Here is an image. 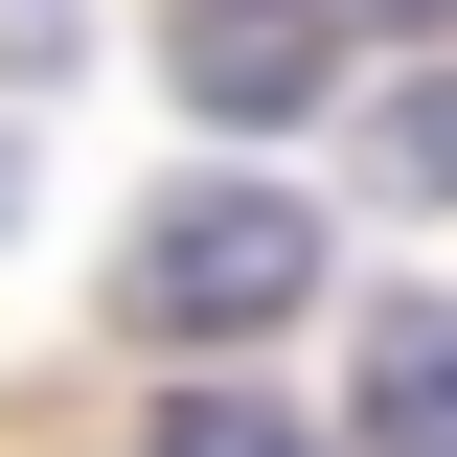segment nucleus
Listing matches in <instances>:
<instances>
[{"label": "nucleus", "mask_w": 457, "mask_h": 457, "mask_svg": "<svg viewBox=\"0 0 457 457\" xmlns=\"http://www.w3.org/2000/svg\"><path fill=\"white\" fill-rule=\"evenodd\" d=\"M161 457H320V435H297L275 389H183V411H161Z\"/></svg>", "instance_id": "4"}, {"label": "nucleus", "mask_w": 457, "mask_h": 457, "mask_svg": "<svg viewBox=\"0 0 457 457\" xmlns=\"http://www.w3.org/2000/svg\"><path fill=\"white\" fill-rule=\"evenodd\" d=\"M137 343H252V320H297V297H320V228L275 206V183H183L161 228H137Z\"/></svg>", "instance_id": "1"}, {"label": "nucleus", "mask_w": 457, "mask_h": 457, "mask_svg": "<svg viewBox=\"0 0 457 457\" xmlns=\"http://www.w3.org/2000/svg\"><path fill=\"white\" fill-rule=\"evenodd\" d=\"M389 183H457V92H411V114H389Z\"/></svg>", "instance_id": "5"}, {"label": "nucleus", "mask_w": 457, "mask_h": 457, "mask_svg": "<svg viewBox=\"0 0 457 457\" xmlns=\"http://www.w3.org/2000/svg\"><path fill=\"white\" fill-rule=\"evenodd\" d=\"M320 23H435V0H320Z\"/></svg>", "instance_id": "6"}, {"label": "nucleus", "mask_w": 457, "mask_h": 457, "mask_svg": "<svg viewBox=\"0 0 457 457\" xmlns=\"http://www.w3.org/2000/svg\"><path fill=\"white\" fill-rule=\"evenodd\" d=\"M366 457H457V297L366 320Z\"/></svg>", "instance_id": "3"}, {"label": "nucleus", "mask_w": 457, "mask_h": 457, "mask_svg": "<svg viewBox=\"0 0 457 457\" xmlns=\"http://www.w3.org/2000/svg\"><path fill=\"white\" fill-rule=\"evenodd\" d=\"M343 46H366V23H320V0H183V114H228V137H275L297 92H343Z\"/></svg>", "instance_id": "2"}]
</instances>
